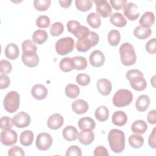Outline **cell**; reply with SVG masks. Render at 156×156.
Returning a JSON list of instances; mask_svg holds the SVG:
<instances>
[{
  "instance_id": "obj_49",
  "label": "cell",
  "mask_w": 156,
  "mask_h": 156,
  "mask_svg": "<svg viewBox=\"0 0 156 156\" xmlns=\"http://www.w3.org/2000/svg\"><path fill=\"white\" fill-rule=\"evenodd\" d=\"M8 155L9 156H24L25 153L21 147L18 146H14L10 148L8 152Z\"/></svg>"
},
{
  "instance_id": "obj_38",
  "label": "cell",
  "mask_w": 156,
  "mask_h": 156,
  "mask_svg": "<svg viewBox=\"0 0 156 156\" xmlns=\"http://www.w3.org/2000/svg\"><path fill=\"white\" fill-rule=\"evenodd\" d=\"M60 69L63 72H69L73 69L72 58L66 57L61 60L59 63Z\"/></svg>"
},
{
  "instance_id": "obj_28",
  "label": "cell",
  "mask_w": 156,
  "mask_h": 156,
  "mask_svg": "<svg viewBox=\"0 0 156 156\" xmlns=\"http://www.w3.org/2000/svg\"><path fill=\"white\" fill-rule=\"evenodd\" d=\"M147 129V124L144 120L139 119L134 121L131 126L132 132L138 134H143Z\"/></svg>"
},
{
  "instance_id": "obj_20",
  "label": "cell",
  "mask_w": 156,
  "mask_h": 156,
  "mask_svg": "<svg viewBox=\"0 0 156 156\" xmlns=\"http://www.w3.org/2000/svg\"><path fill=\"white\" fill-rule=\"evenodd\" d=\"M62 135L65 140L68 141H73L78 138V131L73 126H68L63 130Z\"/></svg>"
},
{
  "instance_id": "obj_11",
  "label": "cell",
  "mask_w": 156,
  "mask_h": 156,
  "mask_svg": "<svg viewBox=\"0 0 156 156\" xmlns=\"http://www.w3.org/2000/svg\"><path fill=\"white\" fill-rule=\"evenodd\" d=\"M31 121L29 115L24 112H21L15 115L13 118V124L18 128L27 127Z\"/></svg>"
},
{
  "instance_id": "obj_22",
  "label": "cell",
  "mask_w": 156,
  "mask_h": 156,
  "mask_svg": "<svg viewBox=\"0 0 156 156\" xmlns=\"http://www.w3.org/2000/svg\"><path fill=\"white\" fill-rule=\"evenodd\" d=\"M155 22V16L152 12H146L143 13L139 20L141 26L144 27H150Z\"/></svg>"
},
{
  "instance_id": "obj_3",
  "label": "cell",
  "mask_w": 156,
  "mask_h": 156,
  "mask_svg": "<svg viewBox=\"0 0 156 156\" xmlns=\"http://www.w3.org/2000/svg\"><path fill=\"white\" fill-rule=\"evenodd\" d=\"M121 62L124 66H130L135 63L136 55L133 46L129 43H122L119 49Z\"/></svg>"
},
{
  "instance_id": "obj_32",
  "label": "cell",
  "mask_w": 156,
  "mask_h": 156,
  "mask_svg": "<svg viewBox=\"0 0 156 156\" xmlns=\"http://www.w3.org/2000/svg\"><path fill=\"white\" fill-rule=\"evenodd\" d=\"M129 143L132 147L138 149L143 146L144 144V138L138 133L133 134L129 138Z\"/></svg>"
},
{
  "instance_id": "obj_29",
  "label": "cell",
  "mask_w": 156,
  "mask_h": 156,
  "mask_svg": "<svg viewBox=\"0 0 156 156\" xmlns=\"http://www.w3.org/2000/svg\"><path fill=\"white\" fill-rule=\"evenodd\" d=\"M34 140V133L31 130L23 131L20 137V143L24 146H29L32 144Z\"/></svg>"
},
{
  "instance_id": "obj_21",
  "label": "cell",
  "mask_w": 156,
  "mask_h": 156,
  "mask_svg": "<svg viewBox=\"0 0 156 156\" xmlns=\"http://www.w3.org/2000/svg\"><path fill=\"white\" fill-rule=\"evenodd\" d=\"M149 105L150 98L146 94L140 95L135 102V107L136 110L141 112L146 111L148 108Z\"/></svg>"
},
{
  "instance_id": "obj_8",
  "label": "cell",
  "mask_w": 156,
  "mask_h": 156,
  "mask_svg": "<svg viewBox=\"0 0 156 156\" xmlns=\"http://www.w3.org/2000/svg\"><path fill=\"white\" fill-rule=\"evenodd\" d=\"M52 144V138L50 134L43 132L38 134L36 138L35 145L40 151H46L51 147Z\"/></svg>"
},
{
  "instance_id": "obj_27",
  "label": "cell",
  "mask_w": 156,
  "mask_h": 156,
  "mask_svg": "<svg viewBox=\"0 0 156 156\" xmlns=\"http://www.w3.org/2000/svg\"><path fill=\"white\" fill-rule=\"evenodd\" d=\"M78 126L82 130H93L96 126L94 121L90 117H83L80 118L78 122Z\"/></svg>"
},
{
  "instance_id": "obj_14",
  "label": "cell",
  "mask_w": 156,
  "mask_h": 156,
  "mask_svg": "<svg viewBox=\"0 0 156 156\" xmlns=\"http://www.w3.org/2000/svg\"><path fill=\"white\" fill-rule=\"evenodd\" d=\"M90 64L94 67H101L105 62V56L102 51L100 50L93 51L89 57Z\"/></svg>"
},
{
  "instance_id": "obj_37",
  "label": "cell",
  "mask_w": 156,
  "mask_h": 156,
  "mask_svg": "<svg viewBox=\"0 0 156 156\" xmlns=\"http://www.w3.org/2000/svg\"><path fill=\"white\" fill-rule=\"evenodd\" d=\"M108 43L112 46H117L121 40V35L118 30H112L108 34Z\"/></svg>"
},
{
  "instance_id": "obj_16",
  "label": "cell",
  "mask_w": 156,
  "mask_h": 156,
  "mask_svg": "<svg viewBox=\"0 0 156 156\" xmlns=\"http://www.w3.org/2000/svg\"><path fill=\"white\" fill-rule=\"evenodd\" d=\"M32 96L37 100H43L48 95V89L41 84H37L32 87L31 89Z\"/></svg>"
},
{
  "instance_id": "obj_31",
  "label": "cell",
  "mask_w": 156,
  "mask_h": 156,
  "mask_svg": "<svg viewBox=\"0 0 156 156\" xmlns=\"http://www.w3.org/2000/svg\"><path fill=\"white\" fill-rule=\"evenodd\" d=\"M48 37V33L46 30L38 29L33 33L32 40L35 43L42 44L47 40Z\"/></svg>"
},
{
  "instance_id": "obj_45",
  "label": "cell",
  "mask_w": 156,
  "mask_h": 156,
  "mask_svg": "<svg viewBox=\"0 0 156 156\" xmlns=\"http://www.w3.org/2000/svg\"><path fill=\"white\" fill-rule=\"evenodd\" d=\"M12 70V64L7 60H1L0 61V71L2 74H9Z\"/></svg>"
},
{
  "instance_id": "obj_51",
  "label": "cell",
  "mask_w": 156,
  "mask_h": 156,
  "mask_svg": "<svg viewBox=\"0 0 156 156\" xmlns=\"http://www.w3.org/2000/svg\"><path fill=\"white\" fill-rule=\"evenodd\" d=\"M10 83L9 77L5 74H1L0 76V88L1 90L7 88Z\"/></svg>"
},
{
  "instance_id": "obj_54",
  "label": "cell",
  "mask_w": 156,
  "mask_h": 156,
  "mask_svg": "<svg viewBox=\"0 0 156 156\" xmlns=\"http://www.w3.org/2000/svg\"><path fill=\"white\" fill-rule=\"evenodd\" d=\"M156 132H155V128H154L152 130V133L150 134L148 139V144L149 146L153 149L156 148Z\"/></svg>"
},
{
  "instance_id": "obj_25",
  "label": "cell",
  "mask_w": 156,
  "mask_h": 156,
  "mask_svg": "<svg viewBox=\"0 0 156 156\" xmlns=\"http://www.w3.org/2000/svg\"><path fill=\"white\" fill-rule=\"evenodd\" d=\"M5 55L10 60H15L19 55V49L15 43H9L5 48Z\"/></svg>"
},
{
  "instance_id": "obj_34",
  "label": "cell",
  "mask_w": 156,
  "mask_h": 156,
  "mask_svg": "<svg viewBox=\"0 0 156 156\" xmlns=\"http://www.w3.org/2000/svg\"><path fill=\"white\" fill-rule=\"evenodd\" d=\"M73 69L76 70L85 69L87 66L86 58L82 56H75L72 58Z\"/></svg>"
},
{
  "instance_id": "obj_40",
  "label": "cell",
  "mask_w": 156,
  "mask_h": 156,
  "mask_svg": "<svg viewBox=\"0 0 156 156\" xmlns=\"http://www.w3.org/2000/svg\"><path fill=\"white\" fill-rule=\"evenodd\" d=\"M90 29L85 26H79L73 32V34L78 39H80L82 38L86 37L90 34Z\"/></svg>"
},
{
  "instance_id": "obj_30",
  "label": "cell",
  "mask_w": 156,
  "mask_h": 156,
  "mask_svg": "<svg viewBox=\"0 0 156 156\" xmlns=\"http://www.w3.org/2000/svg\"><path fill=\"white\" fill-rule=\"evenodd\" d=\"M94 116L98 121L101 122L105 121L109 116V110L105 105H101L96 109Z\"/></svg>"
},
{
  "instance_id": "obj_1",
  "label": "cell",
  "mask_w": 156,
  "mask_h": 156,
  "mask_svg": "<svg viewBox=\"0 0 156 156\" xmlns=\"http://www.w3.org/2000/svg\"><path fill=\"white\" fill-rule=\"evenodd\" d=\"M108 140L110 149L115 153L122 152L126 145L124 133L119 129L110 130L108 135Z\"/></svg>"
},
{
  "instance_id": "obj_15",
  "label": "cell",
  "mask_w": 156,
  "mask_h": 156,
  "mask_svg": "<svg viewBox=\"0 0 156 156\" xmlns=\"http://www.w3.org/2000/svg\"><path fill=\"white\" fill-rule=\"evenodd\" d=\"M97 88L98 91L102 96L108 95L112 89L111 82L107 79H100L97 82Z\"/></svg>"
},
{
  "instance_id": "obj_53",
  "label": "cell",
  "mask_w": 156,
  "mask_h": 156,
  "mask_svg": "<svg viewBox=\"0 0 156 156\" xmlns=\"http://www.w3.org/2000/svg\"><path fill=\"white\" fill-rule=\"evenodd\" d=\"M80 24L79 22L76 20H70L66 24V27L68 29V31L70 33H73V32L79 26Z\"/></svg>"
},
{
  "instance_id": "obj_41",
  "label": "cell",
  "mask_w": 156,
  "mask_h": 156,
  "mask_svg": "<svg viewBox=\"0 0 156 156\" xmlns=\"http://www.w3.org/2000/svg\"><path fill=\"white\" fill-rule=\"evenodd\" d=\"M64 31V27L62 23L55 22L53 23L50 27V33L54 37H57L61 35Z\"/></svg>"
},
{
  "instance_id": "obj_13",
  "label": "cell",
  "mask_w": 156,
  "mask_h": 156,
  "mask_svg": "<svg viewBox=\"0 0 156 156\" xmlns=\"http://www.w3.org/2000/svg\"><path fill=\"white\" fill-rule=\"evenodd\" d=\"M63 122V117L59 113H54L49 117L47 121V126L48 128L52 130H57L62 126Z\"/></svg>"
},
{
  "instance_id": "obj_33",
  "label": "cell",
  "mask_w": 156,
  "mask_h": 156,
  "mask_svg": "<svg viewBox=\"0 0 156 156\" xmlns=\"http://www.w3.org/2000/svg\"><path fill=\"white\" fill-rule=\"evenodd\" d=\"M87 22L90 26L94 29H97L100 27L101 24V20L100 16L94 12L90 13L87 17Z\"/></svg>"
},
{
  "instance_id": "obj_42",
  "label": "cell",
  "mask_w": 156,
  "mask_h": 156,
  "mask_svg": "<svg viewBox=\"0 0 156 156\" xmlns=\"http://www.w3.org/2000/svg\"><path fill=\"white\" fill-rule=\"evenodd\" d=\"M51 3L50 0H35L34 5L38 11H46L49 7Z\"/></svg>"
},
{
  "instance_id": "obj_36",
  "label": "cell",
  "mask_w": 156,
  "mask_h": 156,
  "mask_svg": "<svg viewBox=\"0 0 156 156\" xmlns=\"http://www.w3.org/2000/svg\"><path fill=\"white\" fill-rule=\"evenodd\" d=\"M65 92L67 97L71 99H74L79 96L80 89L77 85L70 83L67 85L65 87Z\"/></svg>"
},
{
  "instance_id": "obj_9",
  "label": "cell",
  "mask_w": 156,
  "mask_h": 156,
  "mask_svg": "<svg viewBox=\"0 0 156 156\" xmlns=\"http://www.w3.org/2000/svg\"><path fill=\"white\" fill-rule=\"evenodd\" d=\"M17 139V133L11 129H4L1 132L0 140L1 143L5 146H9L15 144Z\"/></svg>"
},
{
  "instance_id": "obj_6",
  "label": "cell",
  "mask_w": 156,
  "mask_h": 156,
  "mask_svg": "<svg viewBox=\"0 0 156 156\" xmlns=\"http://www.w3.org/2000/svg\"><path fill=\"white\" fill-rule=\"evenodd\" d=\"M20 97L17 91H12L9 92L3 101V105L5 110L9 113L16 112L20 107Z\"/></svg>"
},
{
  "instance_id": "obj_39",
  "label": "cell",
  "mask_w": 156,
  "mask_h": 156,
  "mask_svg": "<svg viewBox=\"0 0 156 156\" xmlns=\"http://www.w3.org/2000/svg\"><path fill=\"white\" fill-rule=\"evenodd\" d=\"M75 5L76 8L81 12H87L92 7V1L91 0H76Z\"/></svg>"
},
{
  "instance_id": "obj_7",
  "label": "cell",
  "mask_w": 156,
  "mask_h": 156,
  "mask_svg": "<svg viewBox=\"0 0 156 156\" xmlns=\"http://www.w3.org/2000/svg\"><path fill=\"white\" fill-rule=\"evenodd\" d=\"M74 40L69 37L61 38L55 44L56 52L60 55H65L72 52L74 48Z\"/></svg>"
},
{
  "instance_id": "obj_35",
  "label": "cell",
  "mask_w": 156,
  "mask_h": 156,
  "mask_svg": "<svg viewBox=\"0 0 156 156\" xmlns=\"http://www.w3.org/2000/svg\"><path fill=\"white\" fill-rule=\"evenodd\" d=\"M23 54H34L37 53V47L35 43L30 40H24L22 43Z\"/></svg>"
},
{
  "instance_id": "obj_48",
  "label": "cell",
  "mask_w": 156,
  "mask_h": 156,
  "mask_svg": "<svg viewBox=\"0 0 156 156\" xmlns=\"http://www.w3.org/2000/svg\"><path fill=\"white\" fill-rule=\"evenodd\" d=\"M145 48L146 51L151 54H154L156 52V40L155 38L149 40L146 44Z\"/></svg>"
},
{
  "instance_id": "obj_4",
  "label": "cell",
  "mask_w": 156,
  "mask_h": 156,
  "mask_svg": "<svg viewBox=\"0 0 156 156\" xmlns=\"http://www.w3.org/2000/svg\"><path fill=\"white\" fill-rule=\"evenodd\" d=\"M99 40V35L96 32L90 31L86 37L77 40L76 43V48L79 52H87L91 47L95 46L98 43Z\"/></svg>"
},
{
  "instance_id": "obj_46",
  "label": "cell",
  "mask_w": 156,
  "mask_h": 156,
  "mask_svg": "<svg viewBox=\"0 0 156 156\" xmlns=\"http://www.w3.org/2000/svg\"><path fill=\"white\" fill-rule=\"evenodd\" d=\"M90 77L87 74H79L76 76V82L81 86H87L90 82Z\"/></svg>"
},
{
  "instance_id": "obj_52",
  "label": "cell",
  "mask_w": 156,
  "mask_h": 156,
  "mask_svg": "<svg viewBox=\"0 0 156 156\" xmlns=\"http://www.w3.org/2000/svg\"><path fill=\"white\" fill-rule=\"evenodd\" d=\"M93 155L94 156H108L109 154L105 147L99 146L94 149Z\"/></svg>"
},
{
  "instance_id": "obj_55",
  "label": "cell",
  "mask_w": 156,
  "mask_h": 156,
  "mask_svg": "<svg viewBox=\"0 0 156 156\" xmlns=\"http://www.w3.org/2000/svg\"><path fill=\"white\" fill-rule=\"evenodd\" d=\"M156 110L155 109L149 112L147 116V119L149 124H155L156 123Z\"/></svg>"
},
{
  "instance_id": "obj_2",
  "label": "cell",
  "mask_w": 156,
  "mask_h": 156,
  "mask_svg": "<svg viewBox=\"0 0 156 156\" xmlns=\"http://www.w3.org/2000/svg\"><path fill=\"white\" fill-rule=\"evenodd\" d=\"M126 79L129 81L132 88L136 91L145 90L147 83L144 78L143 74L138 69L129 70L126 74Z\"/></svg>"
},
{
  "instance_id": "obj_23",
  "label": "cell",
  "mask_w": 156,
  "mask_h": 156,
  "mask_svg": "<svg viewBox=\"0 0 156 156\" xmlns=\"http://www.w3.org/2000/svg\"><path fill=\"white\" fill-rule=\"evenodd\" d=\"M112 121L117 126H123L127 121V116L122 111H116L112 115Z\"/></svg>"
},
{
  "instance_id": "obj_50",
  "label": "cell",
  "mask_w": 156,
  "mask_h": 156,
  "mask_svg": "<svg viewBox=\"0 0 156 156\" xmlns=\"http://www.w3.org/2000/svg\"><path fill=\"white\" fill-rule=\"evenodd\" d=\"M110 5L112 7L117 10H120L127 3L126 0H110Z\"/></svg>"
},
{
  "instance_id": "obj_18",
  "label": "cell",
  "mask_w": 156,
  "mask_h": 156,
  "mask_svg": "<svg viewBox=\"0 0 156 156\" xmlns=\"http://www.w3.org/2000/svg\"><path fill=\"white\" fill-rule=\"evenodd\" d=\"M72 110L76 114L81 115L86 113L88 110V103L83 99H77L72 103Z\"/></svg>"
},
{
  "instance_id": "obj_26",
  "label": "cell",
  "mask_w": 156,
  "mask_h": 156,
  "mask_svg": "<svg viewBox=\"0 0 156 156\" xmlns=\"http://www.w3.org/2000/svg\"><path fill=\"white\" fill-rule=\"evenodd\" d=\"M152 34V30L150 27H144L141 26H136L133 30L134 35L140 40L147 38Z\"/></svg>"
},
{
  "instance_id": "obj_43",
  "label": "cell",
  "mask_w": 156,
  "mask_h": 156,
  "mask_svg": "<svg viewBox=\"0 0 156 156\" xmlns=\"http://www.w3.org/2000/svg\"><path fill=\"white\" fill-rule=\"evenodd\" d=\"M36 24L39 28H47L50 25V19L46 15L39 16L36 20Z\"/></svg>"
},
{
  "instance_id": "obj_12",
  "label": "cell",
  "mask_w": 156,
  "mask_h": 156,
  "mask_svg": "<svg viewBox=\"0 0 156 156\" xmlns=\"http://www.w3.org/2000/svg\"><path fill=\"white\" fill-rule=\"evenodd\" d=\"M124 15L130 21H135L140 16V12L136 5L133 2H127L124 6Z\"/></svg>"
},
{
  "instance_id": "obj_47",
  "label": "cell",
  "mask_w": 156,
  "mask_h": 156,
  "mask_svg": "<svg viewBox=\"0 0 156 156\" xmlns=\"http://www.w3.org/2000/svg\"><path fill=\"white\" fill-rule=\"evenodd\" d=\"M66 156H81L82 155V151L80 148L76 146L73 145L69 147L66 152Z\"/></svg>"
},
{
  "instance_id": "obj_19",
  "label": "cell",
  "mask_w": 156,
  "mask_h": 156,
  "mask_svg": "<svg viewBox=\"0 0 156 156\" xmlns=\"http://www.w3.org/2000/svg\"><path fill=\"white\" fill-rule=\"evenodd\" d=\"M78 138L80 143L83 145L90 144L94 139V134L92 130H83L79 133Z\"/></svg>"
},
{
  "instance_id": "obj_5",
  "label": "cell",
  "mask_w": 156,
  "mask_h": 156,
  "mask_svg": "<svg viewBox=\"0 0 156 156\" xmlns=\"http://www.w3.org/2000/svg\"><path fill=\"white\" fill-rule=\"evenodd\" d=\"M133 101V94L127 89L118 90L113 97V104L117 107H124L129 105Z\"/></svg>"
},
{
  "instance_id": "obj_17",
  "label": "cell",
  "mask_w": 156,
  "mask_h": 156,
  "mask_svg": "<svg viewBox=\"0 0 156 156\" xmlns=\"http://www.w3.org/2000/svg\"><path fill=\"white\" fill-rule=\"evenodd\" d=\"M22 61L26 66L33 68L38 65L39 63V57L37 53L22 54Z\"/></svg>"
},
{
  "instance_id": "obj_10",
  "label": "cell",
  "mask_w": 156,
  "mask_h": 156,
  "mask_svg": "<svg viewBox=\"0 0 156 156\" xmlns=\"http://www.w3.org/2000/svg\"><path fill=\"white\" fill-rule=\"evenodd\" d=\"M96 7V10L97 13L102 18H107L111 15L112 8L110 5L106 0H94Z\"/></svg>"
},
{
  "instance_id": "obj_24",
  "label": "cell",
  "mask_w": 156,
  "mask_h": 156,
  "mask_svg": "<svg viewBox=\"0 0 156 156\" xmlns=\"http://www.w3.org/2000/svg\"><path fill=\"white\" fill-rule=\"evenodd\" d=\"M110 23L118 27H123L127 24V20L124 16L119 12L113 13L110 15Z\"/></svg>"
},
{
  "instance_id": "obj_56",
  "label": "cell",
  "mask_w": 156,
  "mask_h": 156,
  "mask_svg": "<svg viewBox=\"0 0 156 156\" xmlns=\"http://www.w3.org/2000/svg\"><path fill=\"white\" fill-rule=\"evenodd\" d=\"M58 2L61 7L67 9L70 7V5L72 3V1L71 0H63V1H59Z\"/></svg>"
},
{
  "instance_id": "obj_44",
  "label": "cell",
  "mask_w": 156,
  "mask_h": 156,
  "mask_svg": "<svg viewBox=\"0 0 156 156\" xmlns=\"http://www.w3.org/2000/svg\"><path fill=\"white\" fill-rule=\"evenodd\" d=\"M13 119L9 116H2L0 119V127L2 130L11 129L13 127Z\"/></svg>"
}]
</instances>
